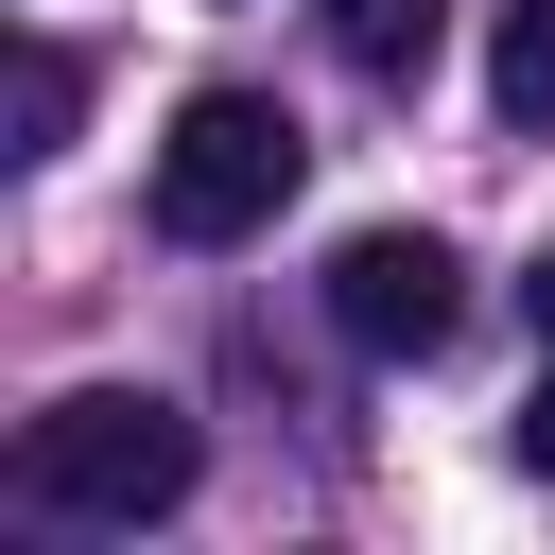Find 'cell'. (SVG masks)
Listing matches in <instances>:
<instances>
[{
	"label": "cell",
	"instance_id": "cell-7",
	"mask_svg": "<svg viewBox=\"0 0 555 555\" xmlns=\"http://www.w3.org/2000/svg\"><path fill=\"white\" fill-rule=\"evenodd\" d=\"M503 451H520V468L555 486V364H538V399H520V434H503Z\"/></svg>",
	"mask_w": 555,
	"mask_h": 555
},
{
	"label": "cell",
	"instance_id": "cell-8",
	"mask_svg": "<svg viewBox=\"0 0 555 555\" xmlns=\"http://www.w3.org/2000/svg\"><path fill=\"white\" fill-rule=\"evenodd\" d=\"M520 312H538V347H555V243H538V278H520Z\"/></svg>",
	"mask_w": 555,
	"mask_h": 555
},
{
	"label": "cell",
	"instance_id": "cell-1",
	"mask_svg": "<svg viewBox=\"0 0 555 555\" xmlns=\"http://www.w3.org/2000/svg\"><path fill=\"white\" fill-rule=\"evenodd\" d=\"M191 399H156V382H69L52 416H17V503L35 520H156V503H191Z\"/></svg>",
	"mask_w": 555,
	"mask_h": 555
},
{
	"label": "cell",
	"instance_id": "cell-5",
	"mask_svg": "<svg viewBox=\"0 0 555 555\" xmlns=\"http://www.w3.org/2000/svg\"><path fill=\"white\" fill-rule=\"evenodd\" d=\"M434 35H451V0H330V52H347L364 87H416Z\"/></svg>",
	"mask_w": 555,
	"mask_h": 555
},
{
	"label": "cell",
	"instance_id": "cell-3",
	"mask_svg": "<svg viewBox=\"0 0 555 555\" xmlns=\"http://www.w3.org/2000/svg\"><path fill=\"white\" fill-rule=\"evenodd\" d=\"M451 312H468V278H451V243H434V225H364V243L330 260V330H347L364 364H434V347H451Z\"/></svg>",
	"mask_w": 555,
	"mask_h": 555
},
{
	"label": "cell",
	"instance_id": "cell-2",
	"mask_svg": "<svg viewBox=\"0 0 555 555\" xmlns=\"http://www.w3.org/2000/svg\"><path fill=\"white\" fill-rule=\"evenodd\" d=\"M278 208H295V121L260 87H191L173 139H156V225L173 243H260Z\"/></svg>",
	"mask_w": 555,
	"mask_h": 555
},
{
	"label": "cell",
	"instance_id": "cell-4",
	"mask_svg": "<svg viewBox=\"0 0 555 555\" xmlns=\"http://www.w3.org/2000/svg\"><path fill=\"white\" fill-rule=\"evenodd\" d=\"M486 104H503V139H555V0H503V35H486Z\"/></svg>",
	"mask_w": 555,
	"mask_h": 555
},
{
	"label": "cell",
	"instance_id": "cell-6",
	"mask_svg": "<svg viewBox=\"0 0 555 555\" xmlns=\"http://www.w3.org/2000/svg\"><path fill=\"white\" fill-rule=\"evenodd\" d=\"M69 104H87V69L35 35V52H17V156H52V139H69Z\"/></svg>",
	"mask_w": 555,
	"mask_h": 555
}]
</instances>
